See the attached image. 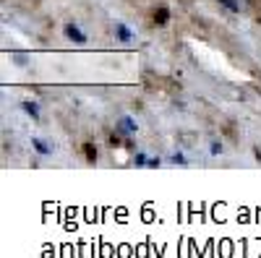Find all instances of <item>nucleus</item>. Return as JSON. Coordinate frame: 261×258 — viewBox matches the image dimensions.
Wrapping results in <instances>:
<instances>
[{"label": "nucleus", "instance_id": "obj_3", "mask_svg": "<svg viewBox=\"0 0 261 258\" xmlns=\"http://www.w3.org/2000/svg\"><path fill=\"white\" fill-rule=\"evenodd\" d=\"M24 110L32 115V118H37L39 115V110H37V104H32V102H24Z\"/></svg>", "mask_w": 261, "mask_h": 258}, {"label": "nucleus", "instance_id": "obj_2", "mask_svg": "<svg viewBox=\"0 0 261 258\" xmlns=\"http://www.w3.org/2000/svg\"><path fill=\"white\" fill-rule=\"evenodd\" d=\"M120 128H123V131H125V133H130V131H136V125H134V123H130L128 118H123V120H120Z\"/></svg>", "mask_w": 261, "mask_h": 258}, {"label": "nucleus", "instance_id": "obj_6", "mask_svg": "<svg viewBox=\"0 0 261 258\" xmlns=\"http://www.w3.org/2000/svg\"><path fill=\"white\" fill-rule=\"evenodd\" d=\"M222 3H225L230 11H238V0H222Z\"/></svg>", "mask_w": 261, "mask_h": 258}, {"label": "nucleus", "instance_id": "obj_5", "mask_svg": "<svg viewBox=\"0 0 261 258\" xmlns=\"http://www.w3.org/2000/svg\"><path fill=\"white\" fill-rule=\"evenodd\" d=\"M34 146H37V152H39V154H47V152H50V149H47L45 144H42L39 138H34Z\"/></svg>", "mask_w": 261, "mask_h": 258}, {"label": "nucleus", "instance_id": "obj_7", "mask_svg": "<svg viewBox=\"0 0 261 258\" xmlns=\"http://www.w3.org/2000/svg\"><path fill=\"white\" fill-rule=\"evenodd\" d=\"M172 162H175V164H186V159H183L180 154H175V157H172Z\"/></svg>", "mask_w": 261, "mask_h": 258}, {"label": "nucleus", "instance_id": "obj_4", "mask_svg": "<svg viewBox=\"0 0 261 258\" xmlns=\"http://www.w3.org/2000/svg\"><path fill=\"white\" fill-rule=\"evenodd\" d=\"M118 37H120V39H130V32H128L123 24H118Z\"/></svg>", "mask_w": 261, "mask_h": 258}, {"label": "nucleus", "instance_id": "obj_1", "mask_svg": "<svg viewBox=\"0 0 261 258\" xmlns=\"http://www.w3.org/2000/svg\"><path fill=\"white\" fill-rule=\"evenodd\" d=\"M65 34H68L71 39H76V42H84V34H81L76 26H65Z\"/></svg>", "mask_w": 261, "mask_h": 258}]
</instances>
